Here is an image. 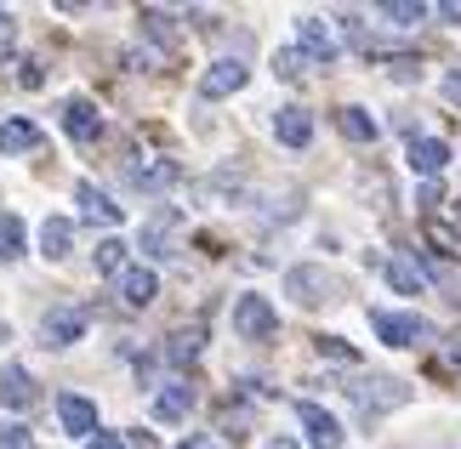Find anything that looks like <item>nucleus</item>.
Returning a JSON list of instances; mask_svg holds the SVG:
<instances>
[{
	"instance_id": "dca6fc26",
	"label": "nucleus",
	"mask_w": 461,
	"mask_h": 449,
	"mask_svg": "<svg viewBox=\"0 0 461 449\" xmlns=\"http://www.w3.org/2000/svg\"><path fill=\"white\" fill-rule=\"evenodd\" d=\"M445 166H450V142H438V137H411V171L438 176Z\"/></svg>"
},
{
	"instance_id": "7c9ffc66",
	"label": "nucleus",
	"mask_w": 461,
	"mask_h": 449,
	"mask_svg": "<svg viewBox=\"0 0 461 449\" xmlns=\"http://www.w3.org/2000/svg\"><path fill=\"white\" fill-rule=\"evenodd\" d=\"M428 233H433V245H445V250H461V239H456V233H450V228H438V222H433Z\"/></svg>"
},
{
	"instance_id": "aec40b11",
	"label": "nucleus",
	"mask_w": 461,
	"mask_h": 449,
	"mask_svg": "<svg viewBox=\"0 0 461 449\" xmlns=\"http://www.w3.org/2000/svg\"><path fill=\"white\" fill-rule=\"evenodd\" d=\"M336 131H342L348 142H376L382 125L370 120V109H336Z\"/></svg>"
},
{
	"instance_id": "c85d7f7f",
	"label": "nucleus",
	"mask_w": 461,
	"mask_h": 449,
	"mask_svg": "<svg viewBox=\"0 0 461 449\" xmlns=\"http://www.w3.org/2000/svg\"><path fill=\"white\" fill-rule=\"evenodd\" d=\"M319 353H325V358H348V364H353V347L342 336H319Z\"/></svg>"
},
{
	"instance_id": "4be33fe9",
	"label": "nucleus",
	"mask_w": 461,
	"mask_h": 449,
	"mask_svg": "<svg viewBox=\"0 0 461 449\" xmlns=\"http://www.w3.org/2000/svg\"><path fill=\"white\" fill-rule=\"evenodd\" d=\"M376 12H382V17H387L393 29H416L421 17H428V6H421V0H382Z\"/></svg>"
},
{
	"instance_id": "1a4fd4ad",
	"label": "nucleus",
	"mask_w": 461,
	"mask_h": 449,
	"mask_svg": "<svg viewBox=\"0 0 461 449\" xmlns=\"http://www.w3.org/2000/svg\"><path fill=\"white\" fill-rule=\"evenodd\" d=\"M80 336H86V313L80 308H51L41 319V341H46V347H75Z\"/></svg>"
},
{
	"instance_id": "f257e3e1",
	"label": "nucleus",
	"mask_w": 461,
	"mask_h": 449,
	"mask_svg": "<svg viewBox=\"0 0 461 449\" xmlns=\"http://www.w3.org/2000/svg\"><path fill=\"white\" fill-rule=\"evenodd\" d=\"M348 399L359 404L365 421H376V416H387V409H404V404H411V387L393 382V375H365V382L348 387Z\"/></svg>"
},
{
	"instance_id": "f704fd0d",
	"label": "nucleus",
	"mask_w": 461,
	"mask_h": 449,
	"mask_svg": "<svg viewBox=\"0 0 461 449\" xmlns=\"http://www.w3.org/2000/svg\"><path fill=\"white\" fill-rule=\"evenodd\" d=\"M183 449H211V444H200V438H188V444H183Z\"/></svg>"
},
{
	"instance_id": "6ab92c4d",
	"label": "nucleus",
	"mask_w": 461,
	"mask_h": 449,
	"mask_svg": "<svg viewBox=\"0 0 461 449\" xmlns=\"http://www.w3.org/2000/svg\"><path fill=\"white\" fill-rule=\"evenodd\" d=\"M188 409H194V392H188L183 382H171L166 392H154V421H166V427H171V421H183Z\"/></svg>"
},
{
	"instance_id": "9d476101",
	"label": "nucleus",
	"mask_w": 461,
	"mask_h": 449,
	"mask_svg": "<svg viewBox=\"0 0 461 449\" xmlns=\"http://www.w3.org/2000/svg\"><path fill=\"white\" fill-rule=\"evenodd\" d=\"M34 399H41V382H34L23 364L0 370V404H6V409H34Z\"/></svg>"
},
{
	"instance_id": "a211bd4d",
	"label": "nucleus",
	"mask_w": 461,
	"mask_h": 449,
	"mask_svg": "<svg viewBox=\"0 0 461 449\" xmlns=\"http://www.w3.org/2000/svg\"><path fill=\"white\" fill-rule=\"evenodd\" d=\"M41 148V125L34 120H6L0 125V154H34Z\"/></svg>"
},
{
	"instance_id": "b1692460",
	"label": "nucleus",
	"mask_w": 461,
	"mask_h": 449,
	"mask_svg": "<svg viewBox=\"0 0 461 449\" xmlns=\"http://www.w3.org/2000/svg\"><path fill=\"white\" fill-rule=\"evenodd\" d=\"M92 262H97V274H114L120 279V274H126V245H120V239H103Z\"/></svg>"
},
{
	"instance_id": "bb28decb",
	"label": "nucleus",
	"mask_w": 461,
	"mask_h": 449,
	"mask_svg": "<svg viewBox=\"0 0 461 449\" xmlns=\"http://www.w3.org/2000/svg\"><path fill=\"white\" fill-rule=\"evenodd\" d=\"M274 75L279 80H296V75H303V51H279V58H274Z\"/></svg>"
},
{
	"instance_id": "cd10ccee",
	"label": "nucleus",
	"mask_w": 461,
	"mask_h": 449,
	"mask_svg": "<svg viewBox=\"0 0 461 449\" xmlns=\"http://www.w3.org/2000/svg\"><path fill=\"white\" fill-rule=\"evenodd\" d=\"M12 51H17V23H12L6 12H0V63H6Z\"/></svg>"
},
{
	"instance_id": "2f4dec72",
	"label": "nucleus",
	"mask_w": 461,
	"mask_h": 449,
	"mask_svg": "<svg viewBox=\"0 0 461 449\" xmlns=\"http://www.w3.org/2000/svg\"><path fill=\"white\" fill-rule=\"evenodd\" d=\"M86 449H126V438H120V433H97Z\"/></svg>"
},
{
	"instance_id": "a878e982",
	"label": "nucleus",
	"mask_w": 461,
	"mask_h": 449,
	"mask_svg": "<svg viewBox=\"0 0 461 449\" xmlns=\"http://www.w3.org/2000/svg\"><path fill=\"white\" fill-rule=\"evenodd\" d=\"M0 449H34V433H29V427H0Z\"/></svg>"
},
{
	"instance_id": "c756f323",
	"label": "nucleus",
	"mask_w": 461,
	"mask_h": 449,
	"mask_svg": "<svg viewBox=\"0 0 461 449\" xmlns=\"http://www.w3.org/2000/svg\"><path fill=\"white\" fill-rule=\"evenodd\" d=\"M445 103H456V109H461V63L445 75Z\"/></svg>"
},
{
	"instance_id": "f8f14e48",
	"label": "nucleus",
	"mask_w": 461,
	"mask_h": 449,
	"mask_svg": "<svg viewBox=\"0 0 461 449\" xmlns=\"http://www.w3.org/2000/svg\"><path fill=\"white\" fill-rule=\"evenodd\" d=\"M114 291L126 308H149V301L159 296V279H154V267H126V274L114 279Z\"/></svg>"
},
{
	"instance_id": "72a5a7b5",
	"label": "nucleus",
	"mask_w": 461,
	"mask_h": 449,
	"mask_svg": "<svg viewBox=\"0 0 461 449\" xmlns=\"http://www.w3.org/2000/svg\"><path fill=\"white\" fill-rule=\"evenodd\" d=\"M268 449H296V444H291V438H274V444H268Z\"/></svg>"
},
{
	"instance_id": "5701e85b",
	"label": "nucleus",
	"mask_w": 461,
	"mask_h": 449,
	"mask_svg": "<svg viewBox=\"0 0 461 449\" xmlns=\"http://www.w3.org/2000/svg\"><path fill=\"white\" fill-rule=\"evenodd\" d=\"M17 256H23V222L0 217V262H17Z\"/></svg>"
},
{
	"instance_id": "393cba45",
	"label": "nucleus",
	"mask_w": 461,
	"mask_h": 449,
	"mask_svg": "<svg viewBox=\"0 0 461 449\" xmlns=\"http://www.w3.org/2000/svg\"><path fill=\"white\" fill-rule=\"evenodd\" d=\"M194 353H200V336H194V330H183V336H171V347H166V358H171V364H188Z\"/></svg>"
},
{
	"instance_id": "412c9836",
	"label": "nucleus",
	"mask_w": 461,
	"mask_h": 449,
	"mask_svg": "<svg viewBox=\"0 0 461 449\" xmlns=\"http://www.w3.org/2000/svg\"><path fill=\"white\" fill-rule=\"evenodd\" d=\"M387 284H393L399 296H421V284H428V274H421V267H416L411 256H393V262H387Z\"/></svg>"
},
{
	"instance_id": "c9c22d12",
	"label": "nucleus",
	"mask_w": 461,
	"mask_h": 449,
	"mask_svg": "<svg viewBox=\"0 0 461 449\" xmlns=\"http://www.w3.org/2000/svg\"><path fill=\"white\" fill-rule=\"evenodd\" d=\"M456 364H461V341H456Z\"/></svg>"
},
{
	"instance_id": "4468645a",
	"label": "nucleus",
	"mask_w": 461,
	"mask_h": 449,
	"mask_svg": "<svg viewBox=\"0 0 461 449\" xmlns=\"http://www.w3.org/2000/svg\"><path fill=\"white\" fill-rule=\"evenodd\" d=\"M75 205H80V217H86V222H103V228H114V222H120V205H114L97 183H80V188H75Z\"/></svg>"
},
{
	"instance_id": "ddd939ff",
	"label": "nucleus",
	"mask_w": 461,
	"mask_h": 449,
	"mask_svg": "<svg viewBox=\"0 0 461 449\" xmlns=\"http://www.w3.org/2000/svg\"><path fill=\"white\" fill-rule=\"evenodd\" d=\"M274 137L285 142V148H308V142H313V114L296 109V103H291V109H279L274 114Z\"/></svg>"
},
{
	"instance_id": "423d86ee",
	"label": "nucleus",
	"mask_w": 461,
	"mask_h": 449,
	"mask_svg": "<svg viewBox=\"0 0 461 449\" xmlns=\"http://www.w3.org/2000/svg\"><path fill=\"white\" fill-rule=\"evenodd\" d=\"M245 80H251V68H245L240 58H217V63L200 75V97H211V103H217V97H234Z\"/></svg>"
},
{
	"instance_id": "2eb2a0df",
	"label": "nucleus",
	"mask_w": 461,
	"mask_h": 449,
	"mask_svg": "<svg viewBox=\"0 0 461 449\" xmlns=\"http://www.w3.org/2000/svg\"><path fill=\"white\" fill-rule=\"evenodd\" d=\"M63 131L75 137V142H97L103 137V120H97V109L86 97H75V103H63Z\"/></svg>"
},
{
	"instance_id": "6e6552de",
	"label": "nucleus",
	"mask_w": 461,
	"mask_h": 449,
	"mask_svg": "<svg viewBox=\"0 0 461 449\" xmlns=\"http://www.w3.org/2000/svg\"><path fill=\"white\" fill-rule=\"evenodd\" d=\"M296 421H303V433L313 449H342V421L330 416V409H319V404H296Z\"/></svg>"
},
{
	"instance_id": "473e14b6",
	"label": "nucleus",
	"mask_w": 461,
	"mask_h": 449,
	"mask_svg": "<svg viewBox=\"0 0 461 449\" xmlns=\"http://www.w3.org/2000/svg\"><path fill=\"white\" fill-rule=\"evenodd\" d=\"M46 75H41V68H34V63H23V68H17V85H29V92H34V85H41Z\"/></svg>"
},
{
	"instance_id": "0eeeda50",
	"label": "nucleus",
	"mask_w": 461,
	"mask_h": 449,
	"mask_svg": "<svg viewBox=\"0 0 461 449\" xmlns=\"http://www.w3.org/2000/svg\"><path fill=\"white\" fill-rule=\"evenodd\" d=\"M58 421H63L68 438H86V444L97 438V404L80 399V392H63V399H58Z\"/></svg>"
},
{
	"instance_id": "f3484780",
	"label": "nucleus",
	"mask_w": 461,
	"mask_h": 449,
	"mask_svg": "<svg viewBox=\"0 0 461 449\" xmlns=\"http://www.w3.org/2000/svg\"><path fill=\"white\" fill-rule=\"evenodd\" d=\"M68 245H75V222H68V217H46L41 222V256L46 262H63Z\"/></svg>"
},
{
	"instance_id": "39448f33",
	"label": "nucleus",
	"mask_w": 461,
	"mask_h": 449,
	"mask_svg": "<svg viewBox=\"0 0 461 449\" xmlns=\"http://www.w3.org/2000/svg\"><path fill=\"white\" fill-rule=\"evenodd\" d=\"M234 330L245 341H268L279 330V313H274V301L268 296H240L234 301Z\"/></svg>"
},
{
	"instance_id": "9b49d317",
	"label": "nucleus",
	"mask_w": 461,
	"mask_h": 449,
	"mask_svg": "<svg viewBox=\"0 0 461 449\" xmlns=\"http://www.w3.org/2000/svg\"><path fill=\"white\" fill-rule=\"evenodd\" d=\"M126 183L143 188V193H166L176 183V166H171V159H131V166H126Z\"/></svg>"
},
{
	"instance_id": "e433bc0d",
	"label": "nucleus",
	"mask_w": 461,
	"mask_h": 449,
	"mask_svg": "<svg viewBox=\"0 0 461 449\" xmlns=\"http://www.w3.org/2000/svg\"><path fill=\"white\" fill-rule=\"evenodd\" d=\"M0 341H6V325H0Z\"/></svg>"
},
{
	"instance_id": "7ed1b4c3",
	"label": "nucleus",
	"mask_w": 461,
	"mask_h": 449,
	"mask_svg": "<svg viewBox=\"0 0 461 449\" xmlns=\"http://www.w3.org/2000/svg\"><path fill=\"white\" fill-rule=\"evenodd\" d=\"M370 330H376L382 341H387V347H416V341H428L433 336V325H428V319H421V313H370Z\"/></svg>"
},
{
	"instance_id": "20e7f679",
	"label": "nucleus",
	"mask_w": 461,
	"mask_h": 449,
	"mask_svg": "<svg viewBox=\"0 0 461 449\" xmlns=\"http://www.w3.org/2000/svg\"><path fill=\"white\" fill-rule=\"evenodd\" d=\"M285 296L296 301V308H325V301L336 296V279L325 274V267H291V274H285Z\"/></svg>"
},
{
	"instance_id": "f03ea898",
	"label": "nucleus",
	"mask_w": 461,
	"mask_h": 449,
	"mask_svg": "<svg viewBox=\"0 0 461 449\" xmlns=\"http://www.w3.org/2000/svg\"><path fill=\"white\" fill-rule=\"evenodd\" d=\"M296 51H303V63L330 68L336 58H342V40H336V29L325 23V17H303V23H296Z\"/></svg>"
}]
</instances>
